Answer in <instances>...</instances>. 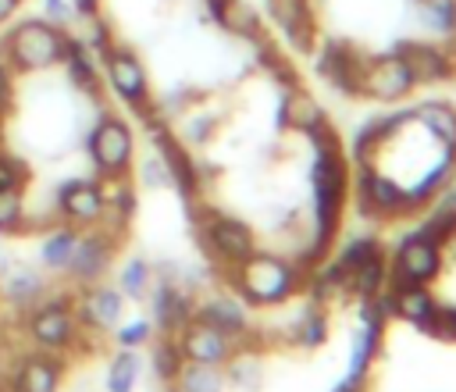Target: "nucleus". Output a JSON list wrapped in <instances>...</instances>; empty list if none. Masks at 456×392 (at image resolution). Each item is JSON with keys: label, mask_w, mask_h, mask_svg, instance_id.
Returning a JSON list of instances; mask_svg holds the SVG:
<instances>
[{"label": "nucleus", "mask_w": 456, "mask_h": 392, "mask_svg": "<svg viewBox=\"0 0 456 392\" xmlns=\"http://www.w3.org/2000/svg\"><path fill=\"white\" fill-rule=\"evenodd\" d=\"M68 36L71 32L64 25H53L39 14H28V18H18L4 32L0 57L11 64L14 75H39V71H50L64 61Z\"/></svg>", "instance_id": "obj_1"}, {"label": "nucleus", "mask_w": 456, "mask_h": 392, "mask_svg": "<svg viewBox=\"0 0 456 392\" xmlns=\"http://www.w3.org/2000/svg\"><path fill=\"white\" fill-rule=\"evenodd\" d=\"M314 139H317L314 192H317V225H321V246H324L338 228V214L346 203V164H342V146L324 121L314 128Z\"/></svg>", "instance_id": "obj_2"}, {"label": "nucleus", "mask_w": 456, "mask_h": 392, "mask_svg": "<svg viewBox=\"0 0 456 392\" xmlns=\"http://www.w3.org/2000/svg\"><path fill=\"white\" fill-rule=\"evenodd\" d=\"M25 335L36 349H46V353H64V349L78 346V339L86 331L75 314V296H68V292L43 296L32 310H25Z\"/></svg>", "instance_id": "obj_3"}, {"label": "nucleus", "mask_w": 456, "mask_h": 392, "mask_svg": "<svg viewBox=\"0 0 456 392\" xmlns=\"http://www.w3.org/2000/svg\"><path fill=\"white\" fill-rule=\"evenodd\" d=\"M100 75H103L107 89H110L125 107H132L142 121L157 118V114H153V100H150V75H146V64L139 61V53H135L132 46L110 43V46L100 53Z\"/></svg>", "instance_id": "obj_4"}, {"label": "nucleus", "mask_w": 456, "mask_h": 392, "mask_svg": "<svg viewBox=\"0 0 456 392\" xmlns=\"http://www.w3.org/2000/svg\"><path fill=\"white\" fill-rule=\"evenodd\" d=\"M86 153L100 178H125L135 160V132L118 114H100L86 135Z\"/></svg>", "instance_id": "obj_5"}, {"label": "nucleus", "mask_w": 456, "mask_h": 392, "mask_svg": "<svg viewBox=\"0 0 456 392\" xmlns=\"http://www.w3.org/2000/svg\"><path fill=\"white\" fill-rule=\"evenodd\" d=\"M235 285L249 303H281L296 289V267L271 253H249L235 264Z\"/></svg>", "instance_id": "obj_6"}, {"label": "nucleus", "mask_w": 456, "mask_h": 392, "mask_svg": "<svg viewBox=\"0 0 456 392\" xmlns=\"http://www.w3.org/2000/svg\"><path fill=\"white\" fill-rule=\"evenodd\" d=\"M57 217L71 228H96L107 221V200H103V182L96 178H64L53 192Z\"/></svg>", "instance_id": "obj_7"}, {"label": "nucleus", "mask_w": 456, "mask_h": 392, "mask_svg": "<svg viewBox=\"0 0 456 392\" xmlns=\"http://www.w3.org/2000/svg\"><path fill=\"white\" fill-rule=\"evenodd\" d=\"M110 264H114V239H110V232H103L96 225V228L78 232V242L71 249V260H68L64 274L75 285H93V282H103Z\"/></svg>", "instance_id": "obj_8"}, {"label": "nucleus", "mask_w": 456, "mask_h": 392, "mask_svg": "<svg viewBox=\"0 0 456 392\" xmlns=\"http://www.w3.org/2000/svg\"><path fill=\"white\" fill-rule=\"evenodd\" d=\"M75 314H78L82 331L107 335V331H114V328L121 324L125 296H121V289H114V285H107V282L82 285V292L75 296Z\"/></svg>", "instance_id": "obj_9"}, {"label": "nucleus", "mask_w": 456, "mask_h": 392, "mask_svg": "<svg viewBox=\"0 0 456 392\" xmlns=\"http://www.w3.org/2000/svg\"><path fill=\"white\" fill-rule=\"evenodd\" d=\"M413 75L406 68V61L399 53H385V57H367L363 64V75H360V96H370V100H403L410 89H413Z\"/></svg>", "instance_id": "obj_10"}, {"label": "nucleus", "mask_w": 456, "mask_h": 392, "mask_svg": "<svg viewBox=\"0 0 456 392\" xmlns=\"http://www.w3.org/2000/svg\"><path fill=\"white\" fill-rule=\"evenodd\" d=\"M178 349H182V360H192V363H210V367H221L232 360V335L214 328L210 321L203 317H192L182 331H178Z\"/></svg>", "instance_id": "obj_11"}, {"label": "nucleus", "mask_w": 456, "mask_h": 392, "mask_svg": "<svg viewBox=\"0 0 456 392\" xmlns=\"http://www.w3.org/2000/svg\"><path fill=\"white\" fill-rule=\"evenodd\" d=\"M61 385H64V360L46 349H32L18 356L7 378V392H61Z\"/></svg>", "instance_id": "obj_12"}, {"label": "nucleus", "mask_w": 456, "mask_h": 392, "mask_svg": "<svg viewBox=\"0 0 456 392\" xmlns=\"http://www.w3.org/2000/svg\"><path fill=\"white\" fill-rule=\"evenodd\" d=\"M395 53L406 61L417 86L420 82H445L456 71V57L438 43H403V46H395Z\"/></svg>", "instance_id": "obj_13"}, {"label": "nucleus", "mask_w": 456, "mask_h": 392, "mask_svg": "<svg viewBox=\"0 0 456 392\" xmlns=\"http://www.w3.org/2000/svg\"><path fill=\"white\" fill-rule=\"evenodd\" d=\"M442 267L438 257V242H431L428 235H410L399 253H395V278L399 282H413V285H428Z\"/></svg>", "instance_id": "obj_14"}, {"label": "nucleus", "mask_w": 456, "mask_h": 392, "mask_svg": "<svg viewBox=\"0 0 456 392\" xmlns=\"http://www.w3.org/2000/svg\"><path fill=\"white\" fill-rule=\"evenodd\" d=\"M207 246L224 264H239L253 253V232L239 217H210L207 221Z\"/></svg>", "instance_id": "obj_15"}, {"label": "nucleus", "mask_w": 456, "mask_h": 392, "mask_svg": "<svg viewBox=\"0 0 456 392\" xmlns=\"http://www.w3.org/2000/svg\"><path fill=\"white\" fill-rule=\"evenodd\" d=\"M46 296V278H43V271H36V267H28V264H14V267H7L4 274H0V299L7 303V306H14V310H32L39 299Z\"/></svg>", "instance_id": "obj_16"}, {"label": "nucleus", "mask_w": 456, "mask_h": 392, "mask_svg": "<svg viewBox=\"0 0 456 392\" xmlns=\"http://www.w3.org/2000/svg\"><path fill=\"white\" fill-rule=\"evenodd\" d=\"M363 64L367 57H360L353 46L346 43H328L321 50V75L342 89V93H360V75H363Z\"/></svg>", "instance_id": "obj_17"}, {"label": "nucleus", "mask_w": 456, "mask_h": 392, "mask_svg": "<svg viewBox=\"0 0 456 392\" xmlns=\"http://www.w3.org/2000/svg\"><path fill=\"white\" fill-rule=\"evenodd\" d=\"M61 68L68 71V82L78 93H86V96H96L100 93V57L82 43V36H68Z\"/></svg>", "instance_id": "obj_18"}, {"label": "nucleus", "mask_w": 456, "mask_h": 392, "mask_svg": "<svg viewBox=\"0 0 456 392\" xmlns=\"http://www.w3.org/2000/svg\"><path fill=\"white\" fill-rule=\"evenodd\" d=\"M267 14L278 21V29L289 36L292 46L306 50L314 39V18H310V0H267Z\"/></svg>", "instance_id": "obj_19"}, {"label": "nucleus", "mask_w": 456, "mask_h": 392, "mask_svg": "<svg viewBox=\"0 0 456 392\" xmlns=\"http://www.w3.org/2000/svg\"><path fill=\"white\" fill-rule=\"evenodd\" d=\"M192 314L196 310H192V303H189V296L182 289H175L171 282L157 285V292H153V321L160 324L164 335H178L192 321Z\"/></svg>", "instance_id": "obj_20"}, {"label": "nucleus", "mask_w": 456, "mask_h": 392, "mask_svg": "<svg viewBox=\"0 0 456 392\" xmlns=\"http://www.w3.org/2000/svg\"><path fill=\"white\" fill-rule=\"evenodd\" d=\"M75 242H78V228H71V225H50L46 232H43V239H39V264L46 267V271H64L68 267V260H71V249H75Z\"/></svg>", "instance_id": "obj_21"}, {"label": "nucleus", "mask_w": 456, "mask_h": 392, "mask_svg": "<svg viewBox=\"0 0 456 392\" xmlns=\"http://www.w3.org/2000/svg\"><path fill=\"white\" fill-rule=\"evenodd\" d=\"M388 299H392V310L399 317L413 321V324H424L438 310V303L431 299V292L424 285H413V282H395V292Z\"/></svg>", "instance_id": "obj_22"}, {"label": "nucleus", "mask_w": 456, "mask_h": 392, "mask_svg": "<svg viewBox=\"0 0 456 392\" xmlns=\"http://www.w3.org/2000/svg\"><path fill=\"white\" fill-rule=\"evenodd\" d=\"M321 121H324V114H321V107H317V100L310 93H303V89H289L285 93V100H281V125L299 128V132H314Z\"/></svg>", "instance_id": "obj_23"}, {"label": "nucleus", "mask_w": 456, "mask_h": 392, "mask_svg": "<svg viewBox=\"0 0 456 392\" xmlns=\"http://www.w3.org/2000/svg\"><path fill=\"white\" fill-rule=\"evenodd\" d=\"M360 192H363V210L367 214H374V210H385L388 214V210H399L406 203V192L395 182H388L381 175H370V171H363Z\"/></svg>", "instance_id": "obj_24"}, {"label": "nucleus", "mask_w": 456, "mask_h": 392, "mask_svg": "<svg viewBox=\"0 0 456 392\" xmlns=\"http://www.w3.org/2000/svg\"><path fill=\"white\" fill-rule=\"evenodd\" d=\"M207 4H210V14H214L228 32L249 36V39L260 36V21H256L253 7H246L242 0H207Z\"/></svg>", "instance_id": "obj_25"}, {"label": "nucleus", "mask_w": 456, "mask_h": 392, "mask_svg": "<svg viewBox=\"0 0 456 392\" xmlns=\"http://www.w3.org/2000/svg\"><path fill=\"white\" fill-rule=\"evenodd\" d=\"M175 392H221L224 388V378L217 367L210 363H192V360H182L178 374L171 378Z\"/></svg>", "instance_id": "obj_26"}, {"label": "nucleus", "mask_w": 456, "mask_h": 392, "mask_svg": "<svg viewBox=\"0 0 456 392\" xmlns=\"http://www.w3.org/2000/svg\"><path fill=\"white\" fill-rule=\"evenodd\" d=\"M417 121H424L428 128H431V135H438L442 143H445V150H456V110L449 107V103H442V100H435V103H420L417 110H410Z\"/></svg>", "instance_id": "obj_27"}, {"label": "nucleus", "mask_w": 456, "mask_h": 392, "mask_svg": "<svg viewBox=\"0 0 456 392\" xmlns=\"http://www.w3.org/2000/svg\"><path fill=\"white\" fill-rule=\"evenodd\" d=\"M192 317H203V321H210L214 328L228 331L232 339H235V335H242V328H246V317H242L239 303H235V299H224V296H217V299L203 303V306H200Z\"/></svg>", "instance_id": "obj_28"}, {"label": "nucleus", "mask_w": 456, "mask_h": 392, "mask_svg": "<svg viewBox=\"0 0 456 392\" xmlns=\"http://www.w3.org/2000/svg\"><path fill=\"white\" fill-rule=\"evenodd\" d=\"M139 367H142V360L135 356V349L114 353L110 363H107V392H132L135 378H139Z\"/></svg>", "instance_id": "obj_29"}, {"label": "nucleus", "mask_w": 456, "mask_h": 392, "mask_svg": "<svg viewBox=\"0 0 456 392\" xmlns=\"http://www.w3.org/2000/svg\"><path fill=\"white\" fill-rule=\"evenodd\" d=\"M28 232V207L25 189H0V235Z\"/></svg>", "instance_id": "obj_30"}, {"label": "nucleus", "mask_w": 456, "mask_h": 392, "mask_svg": "<svg viewBox=\"0 0 456 392\" xmlns=\"http://www.w3.org/2000/svg\"><path fill=\"white\" fill-rule=\"evenodd\" d=\"M420 21L435 36L456 39V0H420Z\"/></svg>", "instance_id": "obj_31"}, {"label": "nucleus", "mask_w": 456, "mask_h": 392, "mask_svg": "<svg viewBox=\"0 0 456 392\" xmlns=\"http://www.w3.org/2000/svg\"><path fill=\"white\" fill-rule=\"evenodd\" d=\"M346 282H349L353 292H360V296H374V292L381 289V282H385V260H381V249L370 253L367 260H360V264L349 271Z\"/></svg>", "instance_id": "obj_32"}, {"label": "nucleus", "mask_w": 456, "mask_h": 392, "mask_svg": "<svg viewBox=\"0 0 456 392\" xmlns=\"http://www.w3.org/2000/svg\"><path fill=\"white\" fill-rule=\"evenodd\" d=\"M146 285H150V264L146 260H128L121 271H118V289L125 299H142L146 296Z\"/></svg>", "instance_id": "obj_33"}, {"label": "nucleus", "mask_w": 456, "mask_h": 392, "mask_svg": "<svg viewBox=\"0 0 456 392\" xmlns=\"http://www.w3.org/2000/svg\"><path fill=\"white\" fill-rule=\"evenodd\" d=\"M178 367H182V349H178V342L167 335V339L157 342V349H153V371H157L164 381H171V378L178 374Z\"/></svg>", "instance_id": "obj_34"}, {"label": "nucleus", "mask_w": 456, "mask_h": 392, "mask_svg": "<svg viewBox=\"0 0 456 392\" xmlns=\"http://www.w3.org/2000/svg\"><path fill=\"white\" fill-rule=\"evenodd\" d=\"M25 182H28V164L0 150V189H25Z\"/></svg>", "instance_id": "obj_35"}, {"label": "nucleus", "mask_w": 456, "mask_h": 392, "mask_svg": "<svg viewBox=\"0 0 456 392\" xmlns=\"http://www.w3.org/2000/svg\"><path fill=\"white\" fill-rule=\"evenodd\" d=\"M150 335H153V328H150V321H142V317L125 321V324L114 328V339H118L121 349H139L142 342H150Z\"/></svg>", "instance_id": "obj_36"}, {"label": "nucleus", "mask_w": 456, "mask_h": 392, "mask_svg": "<svg viewBox=\"0 0 456 392\" xmlns=\"http://www.w3.org/2000/svg\"><path fill=\"white\" fill-rule=\"evenodd\" d=\"M452 232H456V203H445V207H438V210L431 214V221L424 225L420 235H428L431 242H442V239L452 235Z\"/></svg>", "instance_id": "obj_37"}, {"label": "nucleus", "mask_w": 456, "mask_h": 392, "mask_svg": "<svg viewBox=\"0 0 456 392\" xmlns=\"http://www.w3.org/2000/svg\"><path fill=\"white\" fill-rule=\"evenodd\" d=\"M445 175H449V160H442V167H435L431 175H424V178H420V185L406 196V203H424V200H428V196L445 182Z\"/></svg>", "instance_id": "obj_38"}, {"label": "nucleus", "mask_w": 456, "mask_h": 392, "mask_svg": "<svg viewBox=\"0 0 456 392\" xmlns=\"http://www.w3.org/2000/svg\"><path fill=\"white\" fill-rule=\"evenodd\" d=\"M39 18H46V21H53V25H64V29H68V21L75 18L71 0H39Z\"/></svg>", "instance_id": "obj_39"}, {"label": "nucleus", "mask_w": 456, "mask_h": 392, "mask_svg": "<svg viewBox=\"0 0 456 392\" xmlns=\"http://www.w3.org/2000/svg\"><path fill=\"white\" fill-rule=\"evenodd\" d=\"M11 107H14V71H11V64L0 57V118L11 114Z\"/></svg>", "instance_id": "obj_40"}, {"label": "nucleus", "mask_w": 456, "mask_h": 392, "mask_svg": "<svg viewBox=\"0 0 456 392\" xmlns=\"http://www.w3.org/2000/svg\"><path fill=\"white\" fill-rule=\"evenodd\" d=\"M142 182H146L150 189H157V185H171L167 167H164L160 157H146V160H142Z\"/></svg>", "instance_id": "obj_41"}, {"label": "nucleus", "mask_w": 456, "mask_h": 392, "mask_svg": "<svg viewBox=\"0 0 456 392\" xmlns=\"http://www.w3.org/2000/svg\"><path fill=\"white\" fill-rule=\"evenodd\" d=\"M256 378H260V367H256L249 356H239V360L232 363V381H235V385H242V388H253L249 381H256Z\"/></svg>", "instance_id": "obj_42"}, {"label": "nucleus", "mask_w": 456, "mask_h": 392, "mask_svg": "<svg viewBox=\"0 0 456 392\" xmlns=\"http://www.w3.org/2000/svg\"><path fill=\"white\" fill-rule=\"evenodd\" d=\"M317 339H324V317H321V314H310V317H306L303 342H317Z\"/></svg>", "instance_id": "obj_43"}, {"label": "nucleus", "mask_w": 456, "mask_h": 392, "mask_svg": "<svg viewBox=\"0 0 456 392\" xmlns=\"http://www.w3.org/2000/svg\"><path fill=\"white\" fill-rule=\"evenodd\" d=\"M100 4L103 0H71V11H75V18H93V14H100Z\"/></svg>", "instance_id": "obj_44"}, {"label": "nucleus", "mask_w": 456, "mask_h": 392, "mask_svg": "<svg viewBox=\"0 0 456 392\" xmlns=\"http://www.w3.org/2000/svg\"><path fill=\"white\" fill-rule=\"evenodd\" d=\"M363 381H367V374H349L335 392H367V385H363Z\"/></svg>", "instance_id": "obj_45"}, {"label": "nucleus", "mask_w": 456, "mask_h": 392, "mask_svg": "<svg viewBox=\"0 0 456 392\" xmlns=\"http://www.w3.org/2000/svg\"><path fill=\"white\" fill-rule=\"evenodd\" d=\"M21 4H25V0H0V29L18 14V7H21Z\"/></svg>", "instance_id": "obj_46"}, {"label": "nucleus", "mask_w": 456, "mask_h": 392, "mask_svg": "<svg viewBox=\"0 0 456 392\" xmlns=\"http://www.w3.org/2000/svg\"><path fill=\"white\" fill-rule=\"evenodd\" d=\"M452 203H456V192H452Z\"/></svg>", "instance_id": "obj_47"}]
</instances>
